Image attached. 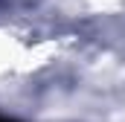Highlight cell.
Masks as SVG:
<instances>
[{"label": "cell", "instance_id": "6da1fadb", "mask_svg": "<svg viewBox=\"0 0 125 122\" xmlns=\"http://www.w3.org/2000/svg\"><path fill=\"white\" fill-rule=\"evenodd\" d=\"M0 122H6V119H0Z\"/></svg>", "mask_w": 125, "mask_h": 122}]
</instances>
